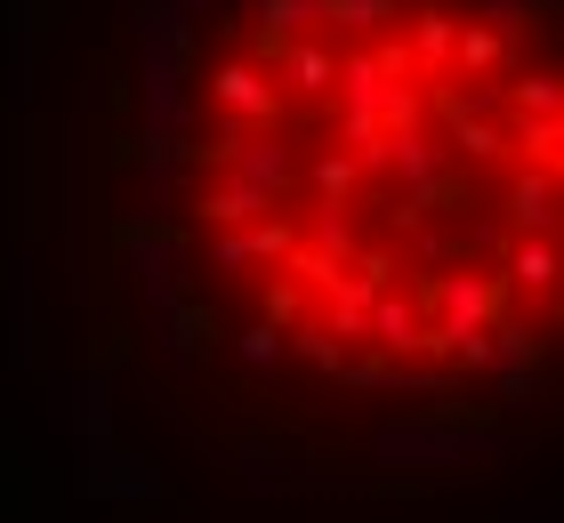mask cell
Masks as SVG:
<instances>
[{"mask_svg":"<svg viewBox=\"0 0 564 523\" xmlns=\"http://www.w3.org/2000/svg\"><path fill=\"white\" fill-rule=\"evenodd\" d=\"M403 17V0H315V24H339L347 41H379Z\"/></svg>","mask_w":564,"mask_h":523,"instance_id":"9c48e42d","label":"cell"},{"mask_svg":"<svg viewBox=\"0 0 564 523\" xmlns=\"http://www.w3.org/2000/svg\"><path fill=\"white\" fill-rule=\"evenodd\" d=\"M508 226L517 233H549L556 226V170H517V186H508Z\"/></svg>","mask_w":564,"mask_h":523,"instance_id":"ba28073f","label":"cell"},{"mask_svg":"<svg viewBox=\"0 0 564 523\" xmlns=\"http://www.w3.org/2000/svg\"><path fill=\"white\" fill-rule=\"evenodd\" d=\"M420 129H427V89L420 81L379 89V138H420Z\"/></svg>","mask_w":564,"mask_h":523,"instance_id":"8fae6325","label":"cell"},{"mask_svg":"<svg viewBox=\"0 0 564 523\" xmlns=\"http://www.w3.org/2000/svg\"><path fill=\"white\" fill-rule=\"evenodd\" d=\"M508 105H517V121H556V81L549 73H508Z\"/></svg>","mask_w":564,"mask_h":523,"instance_id":"7c38bea8","label":"cell"},{"mask_svg":"<svg viewBox=\"0 0 564 523\" xmlns=\"http://www.w3.org/2000/svg\"><path fill=\"white\" fill-rule=\"evenodd\" d=\"M210 105H226V121H242V129H282V113H291L282 81H267V73L242 65V57H226L210 73Z\"/></svg>","mask_w":564,"mask_h":523,"instance_id":"6da1fadb","label":"cell"},{"mask_svg":"<svg viewBox=\"0 0 564 523\" xmlns=\"http://www.w3.org/2000/svg\"><path fill=\"white\" fill-rule=\"evenodd\" d=\"M194 209H202V226H226V233H235V226H250V218H267V194H250V186H235V177H218V186H202L194 194Z\"/></svg>","mask_w":564,"mask_h":523,"instance_id":"30bf717a","label":"cell"},{"mask_svg":"<svg viewBox=\"0 0 564 523\" xmlns=\"http://www.w3.org/2000/svg\"><path fill=\"white\" fill-rule=\"evenodd\" d=\"M420 330H427V314H420L412 298H371V323H364L371 347H388V355L412 362V355H420Z\"/></svg>","mask_w":564,"mask_h":523,"instance_id":"52a82bcc","label":"cell"},{"mask_svg":"<svg viewBox=\"0 0 564 523\" xmlns=\"http://www.w3.org/2000/svg\"><path fill=\"white\" fill-rule=\"evenodd\" d=\"M299 306H306V291H299V282H267V298H259L267 330H291V323H299Z\"/></svg>","mask_w":564,"mask_h":523,"instance_id":"5bb4252c","label":"cell"},{"mask_svg":"<svg viewBox=\"0 0 564 523\" xmlns=\"http://www.w3.org/2000/svg\"><path fill=\"white\" fill-rule=\"evenodd\" d=\"M291 250H299V226L291 218H250V226H235L218 242V266H250V258H274V266H282Z\"/></svg>","mask_w":564,"mask_h":523,"instance_id":"277c9868","label":"cell"},{"mask_svg":"<svg viewBox=\"0 0 564 523\" xmlns=\"http://www.w3.org/2000/svg\"><path fill=\"white\" fill-rule=\"evenodd\" d=\"M242 355H250V362H274V355H282V330H267V323L242 330Z\"/></svg>","mask_w":564,"mask_h":523,"instance_id":"2e32d148","label":"cell"},{"mask_svg":"<svg viewBox=\"0 0 564 523\" xmlns=\"http://www.w3.org/2000/svg\"><path fill=\"white\" fill-rule=\"evenodd\" d=\"M508 291H532V298H549L556 291V233H517L508 242Z\"/></svg>","mask_w":564,"mask_h":523,"instance_id":"8992f818","label":"cell"},{"mask_svg":"<svg viewBox=\"0 0 564 523\" xmlns=\"http://www.w3.org/2000/svg\"><path fill=\"white\" fill-rule=\"evenodd\" d=\"M218 314H202V306H177V347H186V355H202V347H218Z\"/></svg>","mask_w":564,"mask_h":523,"instance_id":"9a60e30c","label":"cell"},{"mask_svg":"<svg viewBox=\"0 0 564 523\" xmlns=\"http://www.w3.org/2000/svg\"><path fill=\"white\" fill-rule=\"evenodd\" d=\"M274 81H291V97H306V105L330 97V89H339V48H330V41H291V57H282Z\"/></svg>","mask_w":564,"mask_h":523,"instance_id":"5b68a950","label":"cell"},{"mask_svg":"<svg viewBox=\"0 0 564 523\" xmlns=\"http://www.w3.org/2000/svg\"><path fill=\"white\" fill-rule=\"evenodd\" d=\"M226 177H235V186H250V194H282L291 186V153H282L274 138H259V129H250V138L235 145V162H226Z\"/></svg>","mask_w":564,"mask_h":523,"instance_id":"3957f363","label":"cell"},{"mask_svg":"<svg viewBox=\"0 0 564 523\" xmlns=\"http://www.w3.org/2000/svg\"><path fill=\"white\" fill-rule=\"evenodd\" d=\"M452 41H459V9H444V0H420V9H412V41H403V48H412L420 89L452 73Z\"/></svg>","mask_w":564,"mask_h":523,"instance_id":"7a4b0ae2","label":"cell"},{"mask_svg":"<svg viewBox=\"0 0 564 523\" xmlns=\"http://www.w3.org/2000/svg\"><path fill=\"white\" fill-rule=\"evenodd\" d=\"M306 186H315V201H347L355 186H364V170H355L347 153H323V162L306 170Z\"/></svg>","mask_w":564,"mask_h":523,"instance_id":"4fadbf2b","label":"cell"}]
</instances>
